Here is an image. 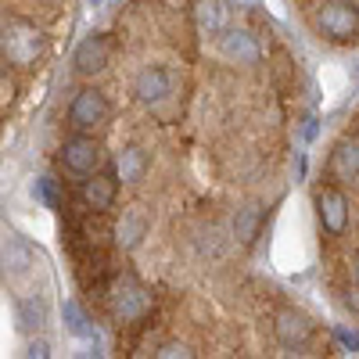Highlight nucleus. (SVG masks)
Returning <instances> with one entry per match:
<instances>
[{"label":"nucleus","mask_w":359,"mask_h":359,"mask_svg":"<svg viewBox=\"0 0 359 359\" xmlns=\"http://www.w3.org/2000/svg\"><path fill=\"white\" fill-rule=\"evenodd\" d=\"M47 50V36L33 22L25 18H8L0 25V57L15 69H33Z\"/></svg>","instance_id":"1"},{"label":"nucleus","mask_w":359,"mask_h":359,"mask_svg":"<svg viewBox=\"0 0 359 359\" xmlns=\"http://www.w3.org/2000/svg\"><path fill=\"white\" fill-rule=\"evenodd\" d=\"M111 313L118 316V320H140L147 309H151V291H147L140 280H133V277H118L115 284H111Z\"/></svg>","instance_id":"2"},{"label":"nucleus","mask_w":359,"mask_h":359,"mask_svg":"<svg viewBox=\"0 0 359 359\" xmlns=\"http://www.w3.org/2000/svg\"><path fill=\"white\" fill-rule=\"evenodd\" d=\"M316 29L331 40H352L359 33V8L348 0H331L316 11Z\"/></svg>","instance_id":"3"},{"label":"nucleus","mask_w":359,"mask_h":359,"mask_svg":"<svg viewBox=\"0 0 359 359\" xmlns=\"http://www.w3.org/2000/svg\"><path fill=\"white\" fill-rule=\"evenodd\" d=\"M104 118H108V97L101 94V90H97V86L76 90V97H72V104H69V126L79 130V133H86V130L101 126Z\"/></svg>","instance_id":"4"},{"label":"nucleus","mask_w":359,"mask_h":359,"mask_svg":"<svg viewBox=\"0 0 359 359\" xmlns=\"http://www.w3.org/2000/svg\"><path fill=\"white\" fill-rule=\"evenodd\" d=\"M62 165L72 172V176H90L97 165H101V144L90 137V133H79L69 137L62 144Z\"/></svg>","instance_id":"5"},{"label":"nucleus","mask_w":359,"mask_h":359,"mask_svg":"<svg viewBox=\"0 0 359 359\" xmlns=\"http://www.w3.org/2000/svg\"><path fill=\"white\" fill-rule=\"evenodd\" d=\"M216 40H219V54L226 57V62H237V65H259L262 62V47H259V40L248 33V29L226 25Z\"/></svg>","instance_id":"6"},{"label":"nucleus","mask_w":359,"mask_h":359,"mask_svg":"<svg viewBox=\"0 0 359 359\" xmlns=\"http://www.w3.org/2000/svg\"><path fill=\"white\" fill-rule=\"evenodd\" d=\"M108 62H111V40L104 33H90L72 54V65L79 76H97L108 69Z\"/></svg>","instance_id":"7"},{"label":"nucleus","mask_w":359,"mask_h":359,"mask_svg":"<svg viewBox=\"0 0 359 359\" xmlns=\"http://www.w3.org/2000/svg\"><path fill=\"white\" fill-rule=\"evenodd\" d=\"M316 216H320V226L327 233H345L348 226V198L338 191V187H320L316 191Z\"/></svg>","instance_id":"8"},{"label":"nucleus","mask_w":359,"mask_h":359,"mask_svg":"<svg viewBox=\"0 0 359 359\" xmlns=\"http://www.w3.org/2000/svg\"><path fill=\"white\" fill-rule=\"evenodd\" d=\"M36 266V248L25 241V237H8L0 245V273H8L11 280L18 277H29Z\"/></svg>","instance_id":"9"},{"label":"nucleus","mask_w":359,"mask_h":359,"mask_svg":"<svg viewBox=\"0 0 359 359\" xmlns=\"http://www.w3.org/2000/svg\"><path fill=\"white\" fill-rule=\"evenodd\" d=\"M133 94L140 104H162L172 94V79L162 65H144L133 79Z\"/></svg>","instance_id":"10"},{"label":"nucleus","mask_w":359,"mask_h":359,"mask_svg":"<svg viewBox=\"0 0 359 359\" xmlns=\"http://www.w3.org/2000/svg\"><path fill=\"white\" fill-rule=\"evenodd\" d=\"M83 205L90 212H108L118 198V176H104V172H90V180H83Z\"/></svg>","instance_id":"11"},{"label":"nucleus","mask_w":359,"mask_h":359,"mask_svg":"<svg viewBox=\"0 0 359 359\" xmlns=\"http://www.w3.org/2000/svg\"><path fill=\"white\" fill-rule=\"evenodd\" d=\"M273 331H277V341H280L284 348H306L309 338H313V323H309L302 313L284 309V313H277V320H273Z\"/></svg>","instance_id":"12"},{"label":"nucleus","mask_w":359,"mask_h":359,"mask_svg":"<svg viewBox=\"0 0 359 359\" xmlns=\"http://www.w3.org/2000/svg\"><path fill=\"white\" fill-rule=\"evenodd\" d=\"M147 230H151L147 212H144V208H130V212H123V219H118V226H115V245L123 252H133V248H140Z\"/></svg>","instance_id":"13"},{"label":"nucleus","mask_w":359,"mask_h":359,"mask_svg":"<svg viewBox=\"0 0 359 359\" xmlns=\"http://www.w3.org/2000/svg\"><path fill=\"white\" fill-rule=\"evenodd\" d=\"M194 25L201 36H219L230 25V8L226 0H198L194 4Z\"/></svg>","instance_id":"14"},{"label":"nucleus","mask_w":359,"mask_h":359,"mask_svg":"<svg viewBox=\"0 0 359 359\" xmlns=\"http://www.w3.org/2000/svg\"><path fill=\"white\" fill-rule=\"evenodd\" d=\"M147 169H151V158H147V151L137 144H126L115 158V176L123 180V184H140L147 176Z\"/></svg>","instance_id":"15"},{"label":"nucleus","mask_w":359,"mask_h":359,"mask_svg":"<svg viewBox=\"0 0 359 359\" xmlns=\"http://www.w3.org/2000/svg\"><path fill=\"white\" fill-rule=\"evenodd\" d=\"M327 172L334 180H355L359 176V140H341L334 151H331V162H327Z\"/></svg>","instance_id":"16"},{"label":"nucleus","mask_w":359,"mask_h":359,"mask_svg":"<svg viewBox=\"0 0 359 359\" xmlns=\"http://www.w3.org/2000/svg\"><path fill=\"white\" fill-rule=\"evenodd\" d=\"M15 320H18V331H25V334L40 331V327L47 323V302H43L40 294H25V298H18Z\"/></svg>","instance_id":"17"},{"label":"nucleus","mask_w":359,"mask_h":359,"mask_svg":"<svg viewBox=\"0 0 359 359\" xmlns=\"http://www.w3.org/2000/svg\"><path fill=\"white\" fill-rule=\"evenodd\" d=\"M259 226H262V208H259V205L237 208V216H233V237H237V241L252 245L255 237H259Z\"/></svg>","instance_id":"18"},{"label":"nucleus","mask_w":359,"mask_h":359,"mask_svg":"<svg viewBox=\"0 0 359 359\" xmlns=\"http://www.w3.org/2000/svg\"><path fill=\"white\" fill-rule=\"evenodd\" d=\"M62 316H65L69 334H76V338H83V341H94V338H97L94 323H90V316L83 313L79 302H65V306H62Z\"/></svg>","instance_id":"19"},{"label":"nucleus","mask_w":359,"mask_h":359,"mask_svg":"<svg viewBox=\"0 0 359 359\" xmlns=\"http://www.w3.org/2000/svg\"><path fill=\"white\" fill-rule=\"evenodd\" d=\"M36 194H40V201H43L47 208H62V194H57V184H54L50 176L36 180Z\"/></svg>","instance_id":"20"},{"label":"nucleus","mask_w":359,"mask_h":359,"mask_svg":"<svg viewBox=\"0 0 359 359\" xmlns=\"http://www.w3.org/2000/svg\"><path fill=\"white\" fill-rule=\"evenodd\" d=\"M155 355H158V359H191L194 352H191L187 341H162V345L155 348Z\"/></svg>","instance_id":"21"},{"label":"nucleus","mask_w":359,"mask_h":359,"mask_svg":"<svg viewBox=\"0 0 359 359\" xmlns=\"http://www.w3.org/2000/svg\"><path fill=\"white\" fill-rule=\"evenodd\" d=\"M25 355H29V359H47V355H50V345H47L43 338H33V341L25 345Z\"/></svg>","instance_id":"22"},{"label":"nucleus","mask_w":359,"mask_h":359,"mask_svg":"<svg viewBox=\"0 0 359 359\" xmlns=\"http://www.w3.org/2000/svg\"><path fill=\"white\" fill-rule=\"evenodd\" d=\"M334 338H338L348 352H352V348L359 352V334H355V331H348V327H334Z\"/></svg>","instance_id":"23"},{"label":"nucleus","mask_w":359,"mask_h":359,"mask_svg":"<svg viewBox=\"0 0 359 359\" xmlns=\"http://www.w3.org/2000/svg\"><path fill=\"white\" fill-rule=\"evenodd\" d=\"M345 306L359 313V284H355V287H345Z\"/></svg>","instance_id":"24"},{"label":"nucleus","mask_w":359,"mask_h":359,"mask_svg":"<svg viewBox=\"0 0 359 359\" xmlns=\"http://www.w3.org/2000/svg\"><path fill=\"white\" fill-rule=\"evenodd\" d=\"M86 4H90V8H101V4H104V0H86Z\"/></svg>","instance_id":"25"},{"label":"nucleus","mask_w":359,"mask_h":359,"mask_svg":"<svg viewBox=\"0 0 359 359\" xmlns=\"http://www.w3.org/2000/svg\"><path fill=\"white\" fill-rule=\"evenodd\" d=\"M355 280H359V255H355Z\"/></svg>","instance_id":"26"},{"label":"nucleus","mask_w":359,"mask_h":359,"mask_svg":"<svg viewBox=\"0 0 359 359\" xmlns=\"http://www.w3.org/2000/svg\"><path fill=\"white\" fill-rule=\"evenodd\" d=\"M355 79H359V69H355Z\"/></svg>","instance_id":"27"}]
</instances>
